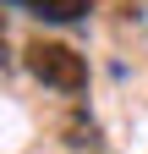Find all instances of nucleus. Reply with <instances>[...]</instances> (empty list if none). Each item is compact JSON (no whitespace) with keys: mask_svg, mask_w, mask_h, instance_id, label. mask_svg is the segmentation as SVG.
I'll list each match as a JSON object with an SVG mask.
<instances>
[{"mask_svg":"<svg viewBox=\"0 0 148 154\" xmlns=\"http://www.w3.org/2000/svg\"><path fill=\"white\" fill-rule=\"evenodd\" d=\"M28 72L39 77V83H49V88H66V94H77V88L88 83L82 61H77L71 50H61V44H33V50H28Z\"/></svg>","mask_w":148,"mask_h":154,"instance_id":"obj_1","label":"nucleus"},{"mask_svg":"<svg viewBox=\"0 0 148 154\" xmlns=\"http://www.w3.org/2000/svg\"><path fill=\"white\" fill-rule=\"evenodd\" d=\"M0 55H6V33H0Z\"/></svg>","mask_w":148,"mask_h":154,"instance_id":"obj_2","label":"nucleus"}]
</instances>
